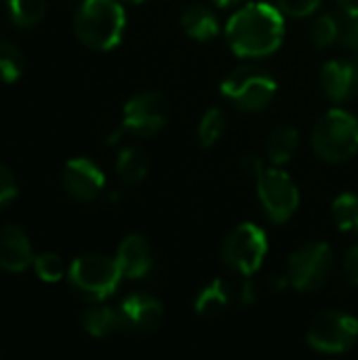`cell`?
Listing matches in <instances>:
<instances>
[{"mask_svg": "<svg viewBox=\"0 0 358 360\" xmlns=\"http://www.w3.org/2000/svg\"><path fill=\"white\" fill-rule=\"evenodd\" d=\"M285 38V15L268 2H251L226 25V40L238 57L272 55Z\"/></svg>", "mask_w": 358, "mask_h": 360, "instance_id": "1", "label": "cell"}, {"mask_svg": "<svg viewBox=\"0 0 358 360\" xmlns=\"http://www.w3.org/2000/svg\"><path fill=\"white\" fill-rule=\"evenodd\" d=\"M127 15L118 0H84L74 15L78 40L93 51H110L120 44Z\"/></svg>", "mask_w": 358, "mask_h": 360, "instance_id": "2", "label": "cell"}, {"mask_svg": "<svg viewBox=\"0 0 358 360\" xmlns=\"http://www.w3.org/2000/svg\"><path fill=\"white\" fill-rule=\"evenodd\" d=\"M312 148L325 162L340 165L358 154V120L346 110L333 108L312 129Z\"/></svg>", "mask_w": 358, "mask_h": 360, "instance_id": "3", "label": "cell"}, {"mask_svg": "<svg viewBox=\"0 0 358 360\" xmlns=\"http://www.w3.org/2000/svg\"><path fill=\"white\" fill-rule=\"evenodd\" d=\"M122 270L116 259L89 253L72 262L68 270L70 289L84 302H103L120 285Z\"/></svg>", "mask_w": 358, "mask_h": 360, "instance_id": "4", "label": "cell"}, {"mask_svg": "<svg viewBox=\"0 0 358 360\" xmlns=\"http://www.w3.org/2000/svg\"><path fill=\"white\" fill-rule=\"evenodd\" d=\"M224 97L243 112L264 110L276 95V80L260 65H241L222 82Z\"/></svg>", "mask_w": 358, "mask_h": 360, "instance_id": "5", "label": "cell"}, {"mask_svg": "<svg viewBox=\"0 0 358 360\" xmlns=\"http://www.w3.org/2000/svg\"><path fill=\"white\" fill-rule=\"evenodd\" d=\"M268 255V236L255 224H241L226 236L222 245V259L224 264L241 274L251 276L255 274Z\"/></svg>", "mask_w": 358, "mask_h": 360, "instance_id": "6", "label": "cell"}, {"mask_svg": "<svg viewBox=\"0 0 358 360\" xmlns=\"http://www.w3.org/2000/svg\"><path fill=\"white\" fill-rule=\"evenodd\" d=\"M335 268V255L327 243H308L289 257V283L298 291L321 289Z\"/></svg>", "mask_w": 358, "mask_h": 360, "instance_id": "7", "label": "cell"}, {"mask_svg": "<svg viewBox=\"0 0 358 360\" xmlns=\"http://www.w3.org/2000/svg\"><path fill=\"white\" fill-rule=\"evenodd\" d=\"M358 342V321L340 310L319 314L308 329V344L323 354H344Z\"/></svg>", "mask_w": 358, "mask_h": 360, "instance_id": "8", "label": "cell"}, {"mask_svg": "<svg viewBox=\"0 0 358 360\" xmlns=\"http://www.w3.org/2000/svg\"><path fill=\"white\" fill-rule=\"evenodd\" d=\"M257 196L266 217L274 224H285L300 207V190L295 181L281 169H264L257 177Z\"/></svg>", "mask_w": 358, "mask_h": 360, "instance_id": "9", "label": "cell"}, {"mask_svg": "<svg viewBox=\"0 0 358 360\" xmlns=\"http://www.w3.org/2000/svg\"><path fill=\"white\" fill-rule=\"evenodd\" d=\"M171 118L169 99L156 91H143L131 97L122 112V127L124 131L137 137H150L165 129Z\"/></svg>", "mask_w": 358, "mask_h": 360, "instance_id": "10", "label": "cell"}, {"mask_svg": "<svg viewBox=\"0 0 358 360\" xmlns=\"http://www.w3.org/2000/svg\"><path fill=\"white\" fill-rule=\"evenodd\" d=\"M118 312H120V319H122V331L139 333V335L156 331L165 321L162 304L150 293H133V295H129L120 304Z\"/></svg>", "mask_w": 358, "mask_h": 360, "instance_id": "11", "label": "cell"}, {"mask_svg": "<svg viewBox=\"0 0 358 360\" xmlns=\"http://www.w3.org/2000/svg\"><path fill=\"white\" fill-rule=\"evenodd\" d=\"M61 181H63L65 192L78 202L95 200L103 192V186H106V177H103L101 169L89 158L70 160L63 167Z\"/></svg>", "mask_w": 358, "mask_h": 360, "instance_id": "12", "label": "cell"}, {"mask_svg": "<svg viewBox=\"0 0 358 360\" xmlns=\"http://www.w3.org/2000/svg\"><path fill=\"white\" fill-rule=\"evenodd\" d=\"M325 95L333 103H346L358 95V59L327 61L321 72Z\"/></svg>", "mask_w": 358, "mask_h": 360, "instance_id": "13", "label": "cell"}, {"mask_svg": "<svg viewBox=\"0 0 358 360\" xmlns=\"http://www.w3.org/2000/svg\"><path fill=\"white\" fill-rule=\"evenodd\" d=\"M30 264H34V253L27 234L15 226L6 224L0 228V270L19 274Z\"/></svg>", "mask_w": 358, "mask_h": 360, "instance_id": "14", "label": "cell"}, {"mask_svg": "<svg viewBox=\"0 0 358 360\" xmlns=\"http://www.w3.org/2000/svg\"><path fill=\"white\" fill-rule=\"evenodd\" d=\"M116 262L127 278H146L154 268V255L150 243L141 234H129L116 253Z\"/></svg>", "mask_w": 358, "mask_h": 360, "instance_id": "15", "label": "cell"}, {"mask_svg": "<svg viewBox=\"0 0 358 360\" xmlns=\"http://www.w3.org/2000/svg\"><path fill=\"white\" fill-rule=\"evenodd\" d=\"M230 304H232L230 285L222 278H215L205 289H200V293L194 300V310L198 316L215 319V316H222L230 308Z\"/></svg>", "mask_w": 358, "mask_h": 360, "instance_id": "16", "label": "cell"}, {"mask_svg": "<svg viewBox=\"0 0 358 360\" xmlns=\"http://www.w3.org/2000/svg\"><path fill=\"white\" fill-rule=\"evenodd\" d=\"M181 27L190 38L200 40V42L213 40L219 34V21H217L215 13L203 4H194L184 11Z\"/></svg>", "mask_w": 358, "mask_h": 360, "instance_id": "17", "label": "cell"}, {"mask_svg": "<svg viewBox=\"0 0 358 360\" xmlns=\"http://www.w3.org/2000/svg\"><path fill=\"white\" fill-rule=\"evenodd\" d=\"M82 329L93 338H110L116 331H122V319L118 308L95 306L82 312L80 316Z\"/></svg>", "mask_w": 358, "mask_h": 360, "instance_id": "18", "label": "cell"}, {"mask_svg": "<svg viewBox=\"0 0 358 360\" xmlns=\"http://www.w3.org/2000/svg\"><path fill=\"white\" fill-rule=\"evenodd\" d=\"M300 146V133L293 127H279L270 133L266 143V154L272 165H285L293 158Z\"/></svg>", "mask_w": 358, "mask_h": 360, "instance_id": "19", "label": "cell"}, {"mask_svg": "<svg viewBox=\"0 0 358 360\" xmlns=\"http://www.w3.org/2000/svg\"><path fill=\"white\" fill-rule=\"evenodd\" d=\"M148 169H150V162H148V156L139 150V148H124L120 154H118V160H116V173L118 177L133 186V184H139L146 179L148 175Z\"/></svg>", "mask_w": 358, "mask_h": 360, "instance_id": "20", "label": "cell"}, {"mask_svg": "<svg viewBox=\"0 0 358 360\" xmlns=\"http://www.w3.org/2000/svg\"><path fill=\"white\" fill-rule=\"evenodd\" d=\"M331 213H333L338 230L358 236V196L350 194V192L338 196L333 200Z\"/></svg>", "mask_w": 358, "mask_h": 360, "instance_id": "21", "label": "cell"}, {"mask_svg": "<svg viewBox=\"0 0 358 360\" xmlns=\"http://www.w3.org/2000/svg\"><path fill=\"white\" fill-rule=\"evenodd\" d=\"M46 13V0H8V15L17 27H34Z\"/></svg>", "mask_w": 358, "mask_h": 360, "instance_id": "22", "label": "cell"}, {"mask_svg": "<svg viewBox=\"0 0 358 360\" xmlns=\"http://www.w3.org/2000/svg\"><path fill=\"white\" fill-rule=\"evenodd\" d=\"M310 40L317 49H327L340 42V15L323 13L310 27Z\"/></svg>", "mask_w": 358, "mask_h": 360, "instance_id": "23", "label": "cell"}, {"mask_svg": "<svg viewBox=\"0 0 358 360\" xmlns=\"http://www.w3.org/2000/svg\"><path fill=\"white\" fill-rule=\"evenodd\" d=\"M226 131V116L219 108H209L205 112V116L200 118L198 122V131H196V137H198V143L203 148H211L219 141V137L224 135Z\"/></svg>", "mask_w": 358, "mask_h": 360, "instance_id": "24", "label": "cell"}, {"mask_svg": "<svg viewBox=\"0 0 358 360\" xmlns=\"http://www.w3.org/2000/svg\"><path fill=\"white\" fill-rule=\"evenodd\" d=\"M25 59L17 44L0 40V78L4 82H17L23 74Z\"/></svg>", "mask_w": 358, "mask_h": 360, "instance_id": "25", "label": "cell"}, {"mask_svg": "<svg viewBox=\"0 0 358 360\" xmlns=\"http://www.w3.org/2000/svg\"><path fill=\"white\" fill-rule=\"evenodd\" d=\"M34 270H36L38 278L44 281V283H57L65 274L63 262L55 253H40V255H36L34 257Z\"/></svg>", "mask_w": 358, "mask_h": 360, "instance_id": "26", "label": "cell"}, {"mask_svg": "<svg viewBox=\"0 0 358 360\" xmlns=\"http://www.w3.org/2000/svg\"><path fill=\"white\" fill-rule=\"evenodd\" d=\"M321 2L323 0H276V6L283 15L293 17V19H302V17L317 13Z\"/></svg>", "mask_w": 358, "mask_h": 360, "instance_id": "27", "label": "cell"}, {"mask_svg": "<svg viewBox=\"0 0 358 360\" xmlns=\"http://www.w3.org/2000/svg\"><path fill=\"white\" fill-rule=\"evenodd\" d=\"M340 42L348 49L358 51V15L346 11L340 15Z\"/></svg>", "mask_w": 358, "mask_h": 360, "instance_id": "28", "label": "cell"}, {"mask_svg": "<svg viewBox=\"0 0 358 360\" xmlns=\"http://www.w3.org/2000/svg\"><path fill=\"white\" fill-rule=\"evenodd\" d=\"M17 196V181L8 167L0 162V209L8 202H13Z\"/></svg>", "mask_w": 358, "mask_h": 360, "instance_id": "29", "label": "cell"}, {"mask_svg": "<svg viewBox=\"0 0 358 360\" xmlns=\"http://www.w3.org/2000/svg\"><path fill=\"white\" fill-rule=\"evenodd\" d=\"M344 274L352 285H358V245H354L344 257Z\"/></svg>", "mask_w": 358, "mask_h": 360, "instance_id": "30", "label": "cell"}, {"mask_svg": "<svg viewBox=\"0 0 358 360\" xmlns=\"http://www.w3.org/2000/svg\"><path fill=\"white\" fill-rule=\"evenodd\" d=\"M241 169L245 171V175H249V177H260V173L264 171V165H262V160L257 158V156H251V154H247L243 160H241Z\"/></svg>", "mask_w": 358, "mask_h": 360, "instance_id": "31", "label": "cell"}, {"mask_svg": "<svg viewBox=\"0 0 358 360\" xmlns=\"http://www.w3.org/2000/svg\"><path fill=\"white\" fill-rule=\"evenodd\" d=\"M287 283H289V278H285V276H281V274H272V276L268 278V287H270L274 293L283 291Z\"/></svg>", "mask_w": 358, "mask_h": 360, "instance_id": "32", "label": "cell"}, {"mask_svg": "<svg viewBox=\"0 0 358 360\" xmlns=\"http://www.w3.org/2000/svg\"><path fill=\"white\" fill-rule=\"evenodd\" d=\"M241 300L243 304H253L255 302V287L251 283H245L243 289H241Z\"/></svg>", "mask_w": 358, "mask_h": 360, "instance_id": "33", "label": "cell"}, {"mask_svg": "<svg viewBox=\"0 0 358 360\" xmlns=\"http://www.w3.org/2000/svg\"><path fill=\"white\" fill-rule=\"evenodd\" d=\"M342 4V8L346 13H352V15H358V0H338Z\"/></svg>", "mask_w": 358, "mask_h": 360, "instance_id": "34", "label": "cell"}, {"mask_svg": "<svg viewBox=\"0 0 358 360\" xmlns=\"http://www.w3.org/2000/svg\"><path fill=\"white\" fill-rule=\"evenodd\" d=\"M211 2H215V4H217V6H222V8H228V6L238 4L241 0H211Z\"/></svg>", "mask_w": 358, "mask_h": 360, "instance_id": "35", "label": "cell"}, {"mask_svg": "<svg viewBox=\"0 0 358 360\" xmlns=\"http://www.w3.org/2000/svg\"><path fill=\"white\" fill-rule=\"evenodd\" d=\"M122 2H127V4H141L143 0H122Z\"/></svg>", "mask_w": 358, "mask_h": 360, "instance_id": "36", "label": "cell"}]
</instances>
